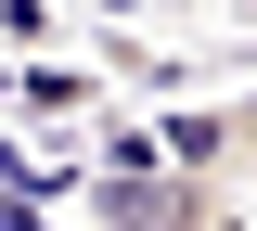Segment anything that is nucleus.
Here are the masks:
<instances>
[{
  "label": "nucleus",
  "mask_w": 257,
  "mask_h": 231,
  "mask_svg": "<svg viewBox=\"0 0 257 231\" xmlns=\"http://www.w3.org/2000/svg\"><path fill=\"white\" fill-rule=\"evenodd\" d=\"M231 116H244V193H257V90H244V103H231Z\"/></svg>",
  "instance_id": "nucleus-3"
},
{
  "label": "nucleus",
  "mask_w": 257,
  "mask_h": 231,
  "mask_svg": "<svg viewBox=\"0 0 257 231\" xmlns=\"http://www.w3.org/2000/svg\"><path fill=\"white\" fill-rule=\"evenodd\" d=\"M77 218L90 231H257V205H244L231 167L155 154V167H90V180H77Z\"/></svg>",
  "instance_id": "nucleus-1"
},
{
  "label": "nucleus",
  "mask_w": 257,
  "mask_h": 231,
  "mask_svg": "<svg viewBox=\"0 0 257 231\" xmlns=\"http://www.w3.org/2000/svg\"><path fill=\"white\" fill-rule=\"evenodd\" d=\"M13 103H26V116H90L103 77H90V65H26V77H13Z\"/></svg>",
  "instance_id": "nucleus-2"
},
{
  "label": "nucleus",
  "mask_w": 257,
  "mask_h": 231,
  "mask_svg": "<svg viewBox=\"0 0 257 231\" xmlns=\"http://www.w3.org/2000/svg\"><path fill=\"white\" fill-rule=\"evenodd\" d=\"M0 231H52V218H39V205H26V193H13V205H0Z\"/></svg>",
  "instance_id": "nucleus-4"
}]
</instances>
